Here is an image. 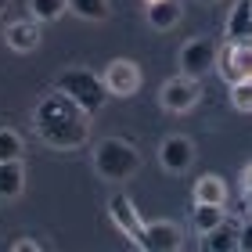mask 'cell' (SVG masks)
<instances>
[{"label":"cell","instance_id":"cell-1","mask_svg":"<svg viewBox=\"0 0 252 252\" xmlns=\"http://www.w3.org/2000/svg\"><path fill=\"white\" fill-rule=\"evenodd\" d=\"M32 130L51 152H76L90 141V112L65 90L51 87L32 108Z\"/></svg>","mask_w":252,"mask_h":252},{"label":"cell","instance_id":"cell-2","mask_svg":"<svg viewBox=\"0 0 252 252\" xmlns=\"http://www.w3.org/2000/svg\"><path fill=\"white\" fill-rule=\"evenodd\" d=\"M90 166H94V173L101 180H108V184H126V180H133L137 169H141V152H137V144H130L126 137H101L94 144V152H90Z\"/></svg>","mask_w":252,"mask_h":252},{"label":"cell","instance_id":"cell-3","mask_svg":"<svg viewBox=\"0 0 252 252\" xmlns=\"http://www.w3.org/2000/svg\"><path fill=\"white\" fill-rule=\"evenodd\" d=\"M54 87L65 90V94L72 97L76 105H83L90 116H94V112H101V105H105V101L112 97V94H108V87H105V79L94 76L90 68H79V65H72V68H65V72H58Z\"/></svg>","mask_w":252,"mask_h":252},{"label":"cell","instance_id":"cell-4","mask_svg":"<svg viewBox=\"0 0 252 252\" xmlns=\"http://www.w3.org/2000/svg\"><path fill=\"white\" fill-rule=\"evenodd\" d=\"M202 101V79L194 76H169L162 79V87H158V108L169 112V116H188V112L198 108Z\"/></svg>","mask_w":252,"mask_h":252},{"label":"cell","instance_id":"cell-5","mask_svg":"<svg viewBox=\"0 0 252 252\" xmlns=\"http://www.w3.org/2000/svg\"><path fill=\"white\" fill-rule=\"evenodd\" d=\"M216 58H220V43L209 40V36H191L188 43H180L177 51V65L184 76H194L202 79L205 72H213L216 68Z\"/></svg>","mask_w":252,"mask_h":252},{"label":"cell","instance_id":"cell-6","mask_svg":"<svg viewBox=\"0 0 252 252\" xmlns=\"http://www.w3.org/2000/svg\"><path fill=\"white\" fill-rule=\"evenodd\" d=\"M194 155H198V148H194V141L188 133H166L162 141H158V166H162V173H188Z\"/></svg>","mask_w":252,"mask_h":252},{"label":"cell","instance_id":"cell-7","mask_svg":"<svg viewBox=\"0 0 252 252\" xmlns=\"http://www.w3.org/2000/svg\"><path fill=\"white\" fill-rule=\"evenodd\" d=\"M101 79H105L112 97H133L144 83V72L133 58H112L105 65V72H101Z\"/></svg>","mask_w":252,"mask_h":252},{"label":"cell","instance_id":"cell-8","mask_svg":"<svg viewBox=\"0 0 252 252\" xmlns=\"http://www.w3.org/2000/svg\"><path fill=\"white\" fill-rule=\"evenodd\" d=\"M105 209H108V220H112V223H116L119 231H123V238H126V242L141 249L144 220H141V213H137V205H133V198H130V194H123V191H119V194H112Z\"/></svg>","mask_w":252,"mask_h":252},{"label":"cell","instance_id":"cell-9","mask_svg":"<svg viewBox=\"0 0 252 252\" xmlns=\"http://www.w3.org/2000/svg\"><path fill=\"white\" fill-rule=\"evenodd\" d=\"M144 252H180L184 249V227L173 220H148L141 234Z\"/></svg>","mask_w":252,"mask_h":252},{"label":"cell","instance_id":"cell-10","mask_svg":"<svg viewBox=\"0 0 252 252\" xmlns=\"http://www.w3.org/2000/svg\"><path fill=\"white\" fill-rule=\"evenodd\" d=\"M216 72H220V79H227V83L252 79V43H227L223 54L216 58Z\"/></svg>","mask_w":252,"mask_h":252},{"label":"cell","instance_id":"cell-11","mask_svg":"<svg viewBox=\"0 0 252 252\" xmlns=\"http://www.w3.org/2000/svg\"><path fill=\"white\" fill-rule=\"evenodd\" d=\"M4 43L15 54H32L40 47V22L36 18H15L4 26Z\"/></svg>","mask_w":252,"mask_h":252},{"label":"cell","instance_id":"cell-12","mask_svg":"<svg viewBox=\"0 0 252 252\" xmlns=\"http://www.w3.org/2000/svg\"><path fill=\"white\" fill-rule=\"evenodd\" d=\"M238 238H242V220L223 216L213 231L202 234V249L205 252H238Z\"/></svg>","mask_w":252,"mask_h":252},{"label":"cell","instance_id":"cell-13","mask_svg":"<svg viewBox=\"0 0 252 252\" xmlns=\"http://www.w3.org/2000/svg\"><path fill=\"white\" fill-rule=\"evenodd\" d=\"M227 43H252V0H234L227 11Z\"/></svg>","mask_w":252,"mask_h":252},{"label":"cell","instance_id":"cell-14","mask_svg":"<svg viewBox=\"0 0 252 252\" xmlns=\"http://www.w3.org/2000/svg\"><path fill=\"white\" fill-rule=\"evenodd\" d=\"M144 15H148V26L155 32H169L184 18V4L180 0H155V4H144Z\"/></svg>","mask_w":252,"mask_h":252},{"label":"cell","instance_id":"cell-15","mask_svg":"<svg viewBox=\"0 0 252 252\" xmlns=\"http://www.w3.org/2000/svg\"><path fill=\"white\" fill-rule=\"evenodd\" d=\"M22 194H26V162H22V158L0 162V198L15 202Z\"/></svg>","mask_w":252,"mask_h":252},{"label":"cell","instance_id":"cell-16","mask_svg":"<svg viewBox=\"0 0 252 252\" xmlns=\"http://www.w3.org/2000/svg\"><path fill=\"white\" fill-rule=\"evenodd\" d=\"M231 191H227V180L220 173H202L194 180V191H191V202H209V205H227Z\"/></svg>","mask_w":252,"mask_h":252},{"label":"cell","instance_id":"cell-17","mask_svg":"<svg viewBox=\"0 0 252 252\" xmlns=\"http://www.w3.org/2000/svg\"><path fill=\"white\" fill-rule=\"evenodd\" d=\"M227 216V205H209V202H194V209H191V231L194 234H205V231H213L216 223H220Z\"/></svg>","mask_w":252,"mask_h":252},{"label":"cell","instance_id":"cell-18","mask_svg":"<svg viewBox=\"0 0 252 252\" xmlns=\"http://www.w3.org/2000/svg\"><path fill=\"white\" fill-rule=\"evenodd\" d=\"M68 15H76L83 22H108L112 0H68Z\"/></svg>","mask_w":252,"mask_h":252},{"label":"cell","instance_id":"cell-19","mask_svg":"<svg viewBox=\"0 0 252 252\" xmlns=\"http://www.w3.org/2000/svg\"><path fill=\"white\" fill-rule=\"evenodd\" d=\"M29 18L36 22H58L68 15V0H29Z\"/></svg>","mask_w":252,"mask_h":252},{"label":"cell","instance_id":"cell-20","mask_svg":"<svg viewBox=\"0 0 252 252\" xmlns=\"http://www.w3.org/2000/svg\"><path fill=\"white\" fill-rule=\"evenodd\" d=\"M22 155H26L22 133L11 130V126H0V162H11V158H22Z\"/></svg>","mask_w":252,"mask_h":252},{"label":"cell","instance_id":"cell-21","mask_svg":"<svg viewBox=\"0 0 252 252\" xmlns=\"http://www.w3.org/2000/svg\"><path fill=\"white\" fill-rule=\"evenodd\" d=\"M231 108L252 116V79H234L231 83Z\"/></svg>","mask_w":252,"mask_h":252},{"label":"cell","instance_id":"cell-22","mask_svg":"<svg viewBox=\"0 0 252 252\" xmlns=\"http://www.w3.org/2000/svg\"><path fill=\"white\" fill-rule=\"evenodd\" d=\"M242 198H245V205L252 209V162L242 166Z\"/></svg>","mask_w":252,"mask_h":252},{"label":"cell","instance_id":"cell-23","mask_svg":"<svg viewBox=\"0 0 252 252\" xmlns=\"http://www.w3.org/2000/svg\"><path fill=\"white\" fill-rule=\"evenodd\" d=\"M7 249H11V252H40L43 245H40V242H32V238H15V242H11Z\"/></svg>","mask_w":252,"mask_h":252},{"label":"cell","instance_id":"cell-24","mask_svg":"<svg viewBox=\"0 0 252 252\" xmlns=\"http://www.w3.org/2000/svg\"><path fill=\"white\" fill-rule=\"evenodd\" d=\"M238 249L252 252V223H242V238H238Z\"/></svg>","mask_w":252,"mask_h":252},{"label":"cell","instance_id":"cell-25","mask_svg":"<svg viewBox=\"0 0 252 252\" xmlns=\"http://www.w3.org/2000/svg\"><path fill=\"white\" fill-rule=\"evenodd\" d=\"M4 11H7V0H0V18H4Z\"/></svg>","mask_w":252,"mask_h":252},{"label":"cell","instance_id":"cell-26","mask_svg":"<svg viewBox=\"0 0 252 252\" xmlns=\"http://www.w3.org/2000/svg\"><path fill=\"white\" fill-rule=\"evenodd\" d=\"M202 4H216V0H202Z\"/></svg>","mask_w":252,"mask_h":252},{"label":"cell","instance_id":"cell-27","mask_svg":"<svg viewBox=\"0 0 252 252\" xmlns=\"http://www.w3.org/2000/svg\"><path fill=\"white\" fill-rule=\"evenodd\" d=\"M144 4H155V0H144Z\"/></svg>","mask_w":252,"mask_h":252}]
</instances>
